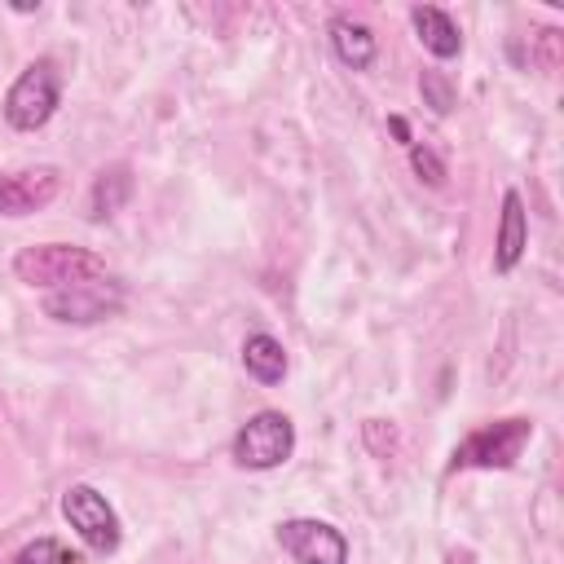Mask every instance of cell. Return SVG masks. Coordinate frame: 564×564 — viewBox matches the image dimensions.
Returning <instances> with one entry per match:
<instances>
[{
	"label": "cell",
	"instance_id": "1",
	"mask_svg": "<svg viewBox=\"0 0 564 564\" xmlns=\"http://www.w3.org/2000/svg\"><path fill=\"white\" fill-rule=\"evenodd\" d=\"M13 273L26 286L62 291V286H75L88 278H106V260L88 247H75V242H35V247H22L13 256Z\"/></svg>",
	"mask_w": 564,
	"mask_h": 564
},
{
	"label": "cell",
	"instance_id": "2",
	"mask_svg": "<svg viewBox=\"0 0 564 564\" xmlns=\"http://www.w3.org/2000/svg\"><path fill=\"white\" fill-rule=\"evenodd\" d=\"M57 97H62L57 66H53L48 57H40V62H31V66L13 79V88L4 93V119H9L18 132H35V128H44V123L53 119Z\"/></svg>",
	"mask_w": 564,
	"mask_h": 564
},
{
	"label": "cell",
	"instance_id": "3",
	"mask_svg": "<svg viewBox=\"0 0 564 564\" xmlns=\"http://www.w3.org/2000/svg\"><path fill=\"white\" fill-rule=\"evenodd\" d=\"M295 449V427L282 410H260L242 423V432L234 436V463L247 471H269L282 467Z\"/></svg>",
	"mask_w": 564,
	"mask_h": 564
},
{
	"label": "cell",
	"instance_id": "4",
	"mask_svg": "<svg viewBox=\"0 0 564 564\" xmlns=\"http://www.w3.org/2000/svg\"><path fill=\"white\" fill-rule=\"evenodd\" d=\"M533 436V423L529 419H498V423H485L476 427L458 449H454V463L449 467H511L520 458V449L529 445Z\"/></svg>",
	"mask_w": 564,
	"mask_h": 564
},
{
	"label": "cell",
	"instance_id": "5",
	"mask_svg": "<svg viewBox=\"0 0 564 564\" xmlns=\"http://www.w3.org/2000/svg\"><path fill=\"white\" fill-rule=\"evenodd\" d=\"M62 516L97 555H110L119 546V516L93 485H70L62 494Z\"/></svg>",
	"mask_w": 564,
	"mask_h": 564
},
{
	"label": "cell",
	"instance_id": "6",
	"mask_svg": "<svg viewBox=\"0 0 564 564\" xmlns=\"http://www.w3.org/2000/svg\"><path fill=\"white\" fill-rule=\"evenodd\" d=\"M278 542L295 564H348V538L326 520H308V516L282 520Z\"/></svg>",
	"mask_w": 564,
	"mask_h": 564
},
{
	"label": "cell",
	"instance_id": "7",
	"mask_svg": "<svg viewBox=\"0 0 564 564\" xmlns=\"http://www.w3.org/2000/svg\"><path fill=\"white\" fill-rule=\"evenodd\" d=\"M119 304H123V291L110 278H88V282H75V286L44 295V313L57 322H101Z\"/></svg>",
	"mask_w": 564,
	"mask_h": 564
},
{
	"label": "cell",
	"instance_id": "8",
	"mask_svg": "<svg viewBox=\"0 0 564 564\" xmlns=\"http://www.w3.org/2000/svg\"><path fill=\"white\" fill-rule=\"evenodd\" d=\"M62 189L57 167H22V172H0V216H31L48 207Z\"/></svg>",
	"mask_w": 564,
	"mask_h": 564
},
{
	"label": "cell",
	"instance_id": "9",
	"mask_svg": "<svg viewBox=\"0 0 564 564\" xmlns=\"http://www.w3.org/2000/svg\"><path fill=\"white\" fill-rule=\"evenodd\" d=\"M529 247V220H524V203L516 189L502 194V220H498V242H494V269L498 273H511L520 264Z\"/></svg>",
	"mask_w": 564,
	"mask_h": 564
},
{
	"label": "cell",
	"instance_id": "10",
	"mask_svg": "<svg viewBox=\"0 0 564 564\" xmlns=\"http://www.w3.org/2000/svg\"><path fill=\"white\" fill-rule=\"evenodd\" d=\"M410 22H414V31H419V40H423V48H427L432 57H458L463 35H458V26H454V18H449L445 9H436V4H414V9H410Z\"/></svg>",
	"mask_w": 564,
	"mask_h": 564
},
{
	"label": "cell",
	"instance_id": "11",
	"mask_svg": "<svg viewBox=\"0 0 564 564\" xmlns=\"http://www.w3.org/2000/svg\"><path fill=\"white\" fill-rule=\"evenodd\" d=\"M128 198H132V167H128V163H110V167H101L97 181H93L88 212H93V220H106V216H115Z\"/></svg>",
	"mask_w": 564,
	"mask_h": 564
},
{
	"label": "cell",
	"instance_id": "12",
	"mask_svg": "<svg viewBox=\"0 0 564 564\" xmlns=\"http://www.w3.org/2000/svg\"><path fill=\"white\" fill-rule=\"evenodd\" d=\"M330 44H335V57L352 70H366L375 62V31L352 22V18H335L330 22Z\"/></svg>",
	"mask_w": 564,
	"mask_h": 564
},
{
	"label": "cell",
	"instance_id": "13",
	"mask_svg": "<svg viewBox=\"0 0 564 564\" xmlns=\"http://www.w3.org/2000/svg\"><path fill=\"white\" fill-rule=\"evenodd\" d=\"M242 366H247V375H256L260 383H282L286 379V352H282V344L273 339V335H247V344H242Z\"/></svg>",
	"mask_w": 564,
	"mask_h": 564
},
{
	"label": "cell",
	"instance_id": "14",
	"mask_svg": "<svg viewBox=\"0 0 564 564\" xmlns=\"http://www.w3.org/2000/svg\"><path fill=\"white\" fill-rule=\"evenodd\" d=\"M419 88H423V101H427L436 115H449V110H454V84H449L441 70H423Z\"/></svg>",
	"mask_w": 564,
	"mask_h": 564
},
{
	"label": "cell",
	"instance_id": "15",
	"mask_svg": "<svg viewBox=\"0 0 564 564\" xmlns=\"http://www.w3.org/2000/svg\"><path fill=\"white\" fill-rule=\"evenodd\" d=\"M410 163H414V172H419L427 185H445V163H441L427 145H410Z\"/></svg>",
	"mask_w": 564,
	"mask_h": 564
},
{
	"label": "cell",
	"instance_id": "16",
	"mask_svg": "<svg viewBox=\"0 0 564 564\" xmlns=\"http://www.w3.org/2000/svg\"><path fill=\"white\" fill-rule=\"evenodd\" d=\"M57 555H62V551H57V542H53V538H35L31 546H22V551H18V560H13V564H57Z\"/></svg>",
	"mask_w": 564,
	"mask_h": 564
},
{
	"label": "cell",
	"instance_id": "17",
	"mask_svg": "<svg viewBox=\"0 0 564 564\" xmlns=\"http://www.w3.org/2000/svg\"><path fill=\"white\" fill-rule=\"evenodd\" d=\"M366 441H370V449H375L379 458H388V454L397 449V432H392L383 419H370V423H366Z\"/></svg>",
	"mask_w": 564,
	"mask_h": 564
},
{
	"label": "cell",
	"instance_id": "18",
	"mask_svg": "<svg viewBox=\"0 0 564 564\" xmlns=\"http://www.w3.org/2000/svg\"><path fill=\"white\" fill-rule=\"evenodd\" d=\"M538 57H542V66H546V70H555V66H560V31H555V26L538 31Z\"/></svg>",
	"mask_w": 564,
	"mask_h": 564
},
{
	"label": "cell",
	"instance_id": "19",
	"mask_svg": "<svg viewBox=\"0 0 564 564\" xmlns=\"http://www.w3.org/2000/svg\"><path fill=\"white\" fill-rule=\"evenodd\" d=\"M388 128H392V137H397L401 145H414V141H410V123H405L401 115H392V119H388Z\"/></svg>",
	"mask_w": 564,
	"mask_h": 564
},
{
	"label": "cell",
	"instance_id": "20",
	"mask_svg": "<svg viewBox=\"0 0 564 564\" xmlns=\"http://www.w3.org/2000/svg\"><path fill=\"white\" fill-rule=\"evenodd\" d=\"M449 564H476V555L471 551H449Z\"/></svg>",
	"mask_w": 564,
	"mask_h": 564
}]
</instances>
